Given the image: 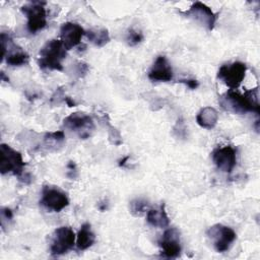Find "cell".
I'll use <instances>...</instances> for the list:
<instances>
[{
  "mask_svg": "<svg viewBox=\"0 0 260 260\" xmlns=\"http://www.w3.org/2000/svg\"><path fill=\"white\" fill-rule=\"evenodd\" d=\"M87 40L93 44L94 46L96 47H104L106 46L111 38H110V34H109V30L107 28H98V29H89L87 31H85V35H84Z\"/></svg>",
  "mask_w": 260,
  "mask_h": 260,
  "instance_id": "cell-19",
  "label": "cell"
},
{
  "mask_svg": "<svg viewBox=\"0 0 260 260\" xmlns=\"http://www.w3.org/2000/svg\"><path fill=\"white\" fill-rule=\"evenodd\" d=\"M129 158H130V156H125V157H123V158L119 161V166H120V167H124Z\"/></svg>",
  "mask_w": 260,
  "mask_h": 260,
  "instance_id": "cell-30",
  "label": "cell"
},
{
  "mask_svg": "<svg viewBox=\"0 0 260 260\" xmlns=\"http://www.w3.org/2000/svg\"><path fill=\"white\" fill-rule=\"evenodd\" d=\"M45 2L32 1L24 4L20 10L26 16V27L30 34H37L47 25V13Z\"/></svg>",
  "mask_w": 260,
  "mask_h": 260,
  "instance_id": "cell-5",
  "label": "cell"
},
{
  "mask_svg": "<svg viewBox=\"0 0 260 260\" xmlns=\"http://www.w3.org/2000/svg\"><path fill=\"white\" fill-rule=\"evenodd\" d=\"M212 160L218 170L231 174L237 164L236 149L231 145L217 147L212 151Z\"/></svg>",
  "mask_w": 260,
  "mask_h": 260,
  "instance_id": "cell-13",
  "label": "cell"
},
{
  "mask_svg": "<svg viewBox=\"0 0 260 260\" xmlns=\"http://www.w3.org/2000/svg\"><path fill=\"white\" fill-rule=\"evenodd\" d=\"M102 123L105 125V127L108 129V136H109V140L112 144L114 145H120L122 144V136L120 134V132L110 123L109 117L107 114H104L103 117L101 118Z\"/></svg>",
  "mask_w": 260,
  "mask_h": 260,
  "instance_id": "cell-21",
  "label": "cell"
},
{
  "mask_svg": "<svg viewBox=\"0 0 260 260\" xmlns=\"http://www.w3.org/2000/svg\"><path fill=\"white\" fill-rule=\"evenodd\" d=\"M25 162L19 151L2 143L0 145V172L2 175L12 174L21 177Z\"/></svg>",
  "mask_w": 260,
  "mask_h": 260,
  "instance_id": "cell-3",
  "label": "cell"
},
{
  "mask_svg": "<svg viewBox=\"0 0 260 260\" xmlns=\"http://www.w3.org/2000/svg\"><path fill=\"white\" fill-rule=\"evenodd\" d=\"M66 49L57 39L48 41L40 50L38 64L41 69L63 71L62 61L66 57Z\"/></svg>",
  "mask_w": 260,
  "mask_h": 260,
  "instance_id": "cell-2",
  "label": "cell"
},
{
  "mask_svg": "<svg viewBox=\"0 0 260 260\" xmlns=\"http://www.w3.org/2000/svg\"><path fill=\"white\" fill-rule=\"evenodd\" d=\"M247 66L241 61L223 64L217 71V78L220 79L230 89H237L246 75Z\"/></svg>",
  "mask_w": 260,
  "mask_h": 260,
  "instance_id": "cell-9",
  "label": "cell"
},
{
  "mask_svg": "<svg viewBox=\"0 0 260 260\" xmlns=\"http://www.w3.org/2000/svg\"><path fill=\"white\" fill-rule=\"evenodd\" d=\"M64 102L67 104L68 107H75V106H76V104L74 103V101H73L71 98H69V96H66L65 100H64Z\"/></svg>",
  "mask_w": 260,
  "mask_h": 260,
  "instance_id": "cell-29",
  "label": "cell"
},
{
  "mask_svg": "<svg viewBox=\"0 0 260 260\" xmlns=\"http://www.w3.org/2000/svg\"><path fill=\"white\" fill-rule=\"evenodd\" d=\"M75 69H74V75L77 76V78H81L83 76L86 75V73L88 72V65L84 62H78L75 64Z\"/></svg>",
  "mask_w": 260,
  "mask_h": 260,
  "instance_id": "cell-24",
  "label": "cell"
},
{
  "mask_svg": "<svg viewBox=\"0 0 260 260\" xmlns=\"http://www.w3.org/2000/svg\"><path fill=\"white\" fill-rule=\"evenodd\" d=\"M147 222L154 228H167L170 224V218L162 203L158 208H149L146 214Z\"/></svg>",
  "mask_w": 260,
  "mask_h": 260,
  "instance_id": "cell-16",
  "label": "cell"
},
{
  "mask_svg": "<svg viewBox=\"0 0 260 260\" xmlns=\"http://www.w3.org/2000/svg\"><path fill=\"white\" fill-rule=\"evenodd\" d=\"M206 234L208 238L212 241L213 247L218 253H223L228 251L237 238L236 232L232 228L223 225L221 223L213 224L207 230Z\"/></svg>",
  "mask_w": 260,
  "mask_h": 260,
  "instance_id": "cell-10",
  "label": "cell"
},
{
  "mask_svg": "<svg viewBox=\"0 0 260 260\" xmlns=\"http://www.w3.org/2000/svg\"><path fill=\"white\" fill-rule=\"evenodd\" d=\"M221 108L228 112L243 115L246 113L260 114V106L258 102V89L253 88L240 93L230 89L218 100Z\"/></svg>",
  "mask_w": 260,
  "mask_h": 260,
  "instance_id": "cell-1",
  "label": "cell"
},
{
  "mask_svg": "<svg viewBox=\"0 0 260 260\" xmlns=\"http://www.w3.org/2000/svg\"><path fill=\"white\" fill-rule=\"evenodd\" d=\"M67 177H69L70 179H75L78 175V172H77V168H76V165L74 161H69L67 164Z\"/></svg>",
  "mask_w": 260,
  "mask_h": 260,
  "instance_id": "cell-26",
  "label": "cell"
},
{
  "mask_svg": "<svg viewBox=\"0 0 260 260\" xmlns=\"http://www.w3.org/2000/svg\"><path fill=\"white\" fill-rule=\"evenodd\" d=\"M147 76L153 82H168L173 79V68L166 56L160 55L156 57Z\"/></svg>",
  "mask_w": 260,
  "mask_h": 260,
  "instance_id": "cell-15",
  "label": "cell"
},
{
  "mask_svg": "<svg viewBox=\"0 0 260 260\" xmlns=\"http://www.w3.org/2000/svg\"><path fill=\"white\" fill-rule=\"evenodd\" d=\"M158 246L161 249V254L167 258H177L182 252L180 233L175 228L166 230L158 240Z\"/></svg>",
  "mask_w": 260,
  "mask_h": 260,
  "instance_id": "cell-12",
  "label": "cell"
},
{
  "mask_svg": "<svg viewBox=\"0 0 260 260\" xmlns=\"http://www.w3.org/2000/svg\"><path fill=\"white\" fill-rule=\"evenodd\" d=\"M65 94H64V90L62 89V87H59L56 89V91L53 93V95L51 96L50 103L52 105H58L61 102H63L65 100Z\"/></svg>",
  "mask_w": 260,
  "mask_h": 260,
  "instance_id": "cell-25",
  "label": "cell"
},
{
  "mask_svg": "<svg viewBox=\"0 0 260 260\" xmlns=\"http://www.w3.org/2000/svg\"><path fill=\"white\" fill-rule=\"evenodd\" d=\"M13 217V213L11 211V209H9L8 207H2L1 208V218H2V222L4 220H11Z\"/></svg>",
  "mask_w": 260,
  "mask_h": 260,
  "instance_id": "cell-27",
  "label": "cell"
},
{
  "mask_svg": "<svg viewBox=\"0 0 260 260\" xmlns=\"http://www.w3.org/2000/svg\"><path fill=\"white\" fill-rule=\"evenodd\" d=\"M75 234L70 226H60L53 233L50 252L52 256H61L71 250L75 244Z\"/></svg>",
  "mask_w": 260,
  "mask_h": 260,
  "instance_id": "cell-11",
  "label": "cell"
},
{
  "mask_svg": "<svg viewBox=\"0 0 260 260\" xmlns=\"http://www.w3.org/2000/svg\"><path fill=\"white\" fill-rule=\"evenodd\" d=\"M143 34L141 32V30H137L134 28H130L127 32L126 36V42L129 46H136L138 44H140L143 41Z\"/></svg>",
  "mask_w": 260,
  "mask_h": 260,
  "instance_id": "cell-23",
  "label": "cell"
},
{
  "mask_svg": "<svg viewBox=\"0 0 260 260\" xmlns=\"http://www.w3.org/2000/svg\"><path fill=\"white\" fill-rule=\"evenodd\" d=\"M41 195L40 204L50 212H60L69 205L67 194L56 186H43Z\"/></svg>",
  "mask_w": 260,
  "mask_h": 260,
  "instance_id": "cell-8",
  "label": "cell"
},
{
  "mask_svg": "<svg viewBox=\"0 0 260 260\" xmlns=\"http://www.w3.org/2000/svg\"><path fill=\"white\" fill-rule=\"evenodd\" d=\"M95 242V235L91 231L89 223L85 222L80 226L76 236V247L80 251H84L90 248Z\"/></svg>",
  "mask_w": 260,
  "mask_h": 260,
  "instance_id": "cell-18",
  "label": "cell"
},
{
  "mask_svg": "<svg viewBox=\"0 0 260 260\" xmlns=\"http://www.w3.org/2000/svg\"><path fill=\"white\" fill-rule=\"evenodd\" d=\"M1 50L2 59H5L9 66L17 67L28 63L29 56L19 46L14 44L12 38L5 32H1Z\"/></svg>",
  "mask_w": 260,
  "mask_h": 260,
  "instance_id": "cell-6",
  "label": "cell"
},
{
  "mask_svg": "<svg viewBox=\"0 0 260 260\" xmlns=\"http://www.w3.org/2000/svg\"><path fill=\"white\" fill-rule=\"evenodd\" d=\"M63 126L76 133L80 139L89 138L95 129L91 117L83 112L71 113L63 120Z\"/></svg>",
  "mask_w": 260,
  "mask_h": 260,
  "instance_id": "cell-4",
  "label": "cell"
},
{
  "mask_svg": "<svg viewBox=\"0 0 260 260\" xmlns=\"http://www.w3.org/2000/svg\"><path fill=\"white\" fill-rule=\"evenodd\" d=\"M179 82L184 83L190 89H196L199 85V82L196 79H181Z\"/></svg>",
  "mask_w": 260,
  "mask_h": 260,
  "instance_id": "cell-28",
  "label": "cell"
},
{
  "mask_svg": "<svg viewBox=\"0 0 260 260\" xmlns=\"http://www.w3.org/2000/svg\"><path fill=\"white\" fill-rule=\"evenodd\" d=\"M65 141V134L63 131H54L46 133L44 136L43 144L47 150H56L57 147H61V145Z\"/></svg>",
  "mask_w": 260,
  "mask_h": 260,
  "instance_id": "cell-20",
  "label": "cell"
},
{
  "mask_svg": "<svg viewBox=\"0 0 260 260\" xmlns=\"http://www.w3.org/2000/svg\"><path fill=\"white\" fill-rule=\"evenodd\" d=\"M149 203L147 200L142 199V198H136L130 201L129 203V209L130 212L134 215V216H140L142 215L148 208Z\"/></svg>",
  "mask_w": 260,
  "mask_h": 260,
  "instance_id": "cell-22",
  "label": "cell"
},
{
  "mask_svg": "<svg viewBox=\"0 0 260 260\" xmlns=\"http://www.w3.org/2000/svg\"><path fill=\"white\" fill-rule=\"evenodd\" d=\"M218 121V113L212 107H205L196 116L197 124L204 129H212Z\"/></svg>",
  "mask_w": 260,
  "mask_h": 260,
  "instance_id": "cell-17",
  "label": "cell"
},
{
  "mask_svg": "<svg viewBox=\"0 0 260 260\" xmlns=\"http://www.w3.org/2000/svg\"><path fill=\"white\" fill-rule=\"evenodd\" d=\"M85 35V30L75 22H64L60 27V41L64 48L68 51L78 46L82 37Z\"/></svg>",
  "mask_w": 260,
  "mask_h": 260,
  "instance_id": "cell-14",
  "label": "cell"
},
{
  "mask_svg": "<svg viewBox=\"0 0 260 260\" xmlns=\"http://www.w3.org/2000/svg\"><path fill=\"white\" fill-rule=\"evenodd\" d=\"M185 17L196 21L198 24L211 31L217 20V13H214L212 9L206 4L197 1L191 4L189 9L185 11H180Z\"/></svg>",
  "mask_w": 260,
  "mask_h": 260,
  "instance_id": "cell-7",
  "label": "cell"
}]
</instances>
